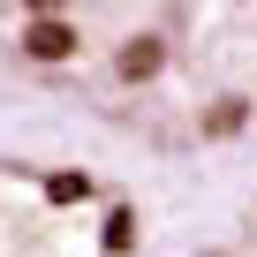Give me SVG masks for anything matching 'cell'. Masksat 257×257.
Returning <instances> with one entry per match:
<instances>
[{
  "label": "cell",
  "mask_w": 257,
  "mask_h": 257,
  "mask_svg": "<svg viewBox=\"0 0 257 257\" xmlns=\"http://www.w3.org/2000/svg\"><path fill=\"white\" fill-rule=\"evenodd\" d=\"M68 46H76V31H68V23H38V31H31V53H38V61H61Z\"/></svg>",
  "instance_id": "obj_1"
}]
</instances>
